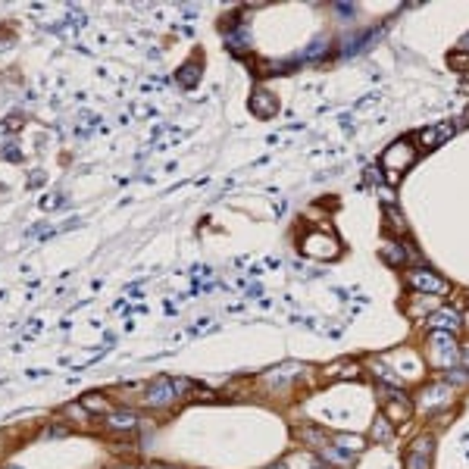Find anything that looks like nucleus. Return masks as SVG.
<instances>
[{
  "instance_id": "nucleus-1",
  "label": "nucleus",
  "mask_w": 469,
  "mask_h": 469,
  "mask_svg": "<svg viewBox=\"0 0 469 469\" xmlns=\"http://www.w3.org/2000/svg\"><path fill=\"white\" fill-rule=\"evenodd\" d=\"M413 163H416V154L410 141H395L382 154V169H385L388 182H397V176H404Z\"/></svg>"
},
{
  "instance_id": "nucleus-2",
  "label": "nucleus",
  "mask_w": 469,
  "mask_h": 469,
  "mask_svg": "<svg viewBox=\"0 0 469 469\" xmlns=\"http://www.w3.org/2000/svg\"><path fill=\"white\" fill-rule=\"evenodd\" d=\"M426 351H428V363L438 366V369H448V366H454V363L460 360L457 344H454V335H444V332H432Z\"/></svg>"
},
{
  "instance_id": "nucleus-3",
  "label": "nucleus",
  "mask_w": 469,
  "mask_h": 469,
  "mask_svg": "<svg viewBox=\"0 0 469 469\" xmlns=\"http://www.w3.org/2000/svg\"><path fill=\"white\" fill-rule=\"evenodd\" d=\"M450 401H454V385L441 379V382H432V385L422 388L413 407H419V413H432V410H444Z\"/></svg>"
},
{
  "instance_id": "nucleus-4",
  "label": "nucleus",
  "mask_w": 469,
  "mask_h": 469,
  "mask_svg": "<svg viewBox=\"0 0 469 469\" xmlns=\"http://www.w3.org/2000/svg\"><path fill=\"white\" fill-rule=\"evenodd\" d=\"M176 401H178L176 382L166 379V375L150 382V385L144 388V397H141V404H147V407H172Z\"/></svg>"
},
{
  "instance_id": "nucleus-5",
  "label": "nucleus",
  "mask_w": 469,
  "mask_h": 469,
  "mask_svg": "<svg viewBox=\"0 0 469 469\" xmlns=\"http://www.w3.org/2000/svg\"><path fill=\"white\" fill-rule=\"evenodd\" d=\"M410 285L416 288L419 294H448V282L438 275V272L426 269V266H416V269H410Z\"/></svg>"
},
{
  "instance_id": "nucleus-6",
  "label": "nucleus",
  "mask_w": 469,
  "mask_h": 469,
  "mask_svg": "<svg viewBox=\"0 0 469 469\" xmlns=\"http://www.w3.org/2000/svg\"><path fill=\"white\" fill-rule=\"evenodd\" d=\"M300 251L306 253V257H322V260H332L335 253H338V241L332 238V235H326V231H310L304 238V244H300Z\"/></svg>"
},
{
  "instance_id": "nucleus-7",
  "label": "nucleus",
  "mask_w": 469,
  "mask_h": 469,
  "mask_svg": "<svg viewBox=\"0 0 469 469\" xmlns=\"http://www.w3.org/2000/svg\"><path fill=\"white\" fill-rule=\"evenodd\" d=\"M103 428H107V432H116V435L135 432L138 428V413H132V410H110V413L103 416Z\"/></svg>"
},
{
  "instance_id": "nucleus-8",
  "label": "nucleus",
  "mask_w": 469,
  "mask_h": 469,
  "mask_svg": "<svg viewBox=\"0 0 469 469\" xmlns=\"http://www.w3.org/2000/svg\"><path fill=\"white\" fill-rule=\"evenodd\" d=\"M428 329H435V332H444V335H454L460 329V313L450 310V306H438L432 316H428Z\"/></svg>"
},
{
  "instance_id": "nucleus-9",
  "label": "nucleus",
  "mask_w": 469,
  "mask_h": 469,
  "mask_svg": "<svg viewBox=\"0 0 469 469\" xmlns=\"http://www.w3.org/2000/svg\"><path fill=\"white\" fill-rule=\"evenodd\" d=\"M454 123H441V125H432V129H422L419 132V147L426 150H435L438 144H444L450 135H454Z\"/></svg>"
},
{
  "instance_id": "nucleus-10",
  "label": "nucleus",
  "mask_w": 469,
  "mask_h": 469,
  "mask_svg": "<svg viewBox=\"0 0 469 469\" xmlns=\"http://www.w3.org/2000/svg\"><path fill=\"white\" fill-rule=\"evenodd\" d=\"M316 457H320V463H322L326 469H351V466H354V460H357V457H351V454H344V450H338L335 444H326V448H322Z\"/></svg>"
},
{
  "instance_id": "nucleus-11",
  "label": "nucleus",
  "mask_w": 469,
  "mask_h": 469,
  "mask_svg": "<svg viewBox=\"0 0 469 469\" xmlns=\"http://www.w3.org/2000/svg\"><path fill=\"white\" fill-rule=\"evenodd\" d=\"M298 438L304 444H310V448H316V454H320L326 444H332V438L322 432V428H313V426H304V428H298Z\"/></svg>"
},
{
  "instance_id": "nucleus-12",
  "label": "nucleus",
  "mask_w": 469,
  "mask_h": 469,
  "mask_svg": "<svg viewBox=\"0 0 469 469\" xmlns=\"http://www.w3.org/2000/svg\"><path fill=\"white\" fill-rule=\"evenodd\" d=\"M251 110L257 116H272V113H275V97H272L266 88H257L251 94Z\"/></svg>"
},
{
  "instance_id": "nucleus-13",
  "label": "nucleus",
  "mask_w": 469,
  "mask_h": 469,
  "mask_svg": "<svg viewBox=\"0 0 469 469\" xmlns=\"http://www.w3.org/2000/svg\"><path fill=\"white\" fill-rule=\"evenodd\" d=\"M332 444L338 450H344V454L357 457L363 448H366V438H363V435H332Z\"/></svg>"
},
{
  "instance_id": "nucleus-14",
  "label": "nucleus",
  "mask_w": 469,
  "mask_h": 469,
  "mask_svg": "<svg viewBox=\"0 0 469 469\" xmlns=\"http://www.w3.org/2000/svg\"><path fill=\"white\" fill-rule=\"evenodd\" d=\"M382 253H385L388 263H395V266H404L413 260V251H410L407 244H401V241H395V244H385L382 247Z\"/></svg>"
},
{
  "instance_id": "nucleus-15",
  "label": "nucleus",
  "mask_w": 469,
  "mask_h": 469,
  "mask_svg": "<svg viewBox=\"0 0 469 469\" xmlns=\"http://www.w3.org/2000/svg\"><path fill=\"white\" fill-rule=\"evenodd\" d=\"M285 466L288 469H316V466H322V463H320V457L310 454V450H298V454H291L285 460Z\"/></svg>"
},
{
  "instance_id": "nucleus-16",
  "label": "nucleus",
  "mask_w": 469,
  "mask_h": 469,
  "mask_svg": "<svg viewBox=\"0 0 469 469\" xmlns=\"http://www.w3.org/2000/svg\"><path fill=\"white\" fill-rule=\"evenodd\" d=\"M369 438H373V441H379V444H385V441H391V438H395V428H391V422H388L385 416H375L373 428H369Z\"/></svg>"
},
{
  "instance_id": "nucleus-17",
  "label": "nucleus",
  "mask_w": 469,
  "mask_h": 469,
  "mask_svg": "<svg viewBox=\"0 0 469 469\" xmlns=\"http://www.w3.org/2000/svg\"><path fill=\"white\" fill-rule=\"evenodd\" d=\"M79 404H82V407L88 410V413H101V416L110 413V404H107V397H103L101 391H91V395H85Z\"/></svg>"
},
{
  "instance_id": "nucleus-18",
  "label": "nucleus",
  "mask_w": 469,
  "mask_h": 469,
  "mask_svg": "<svg viewBox=\"0 0 469 469\" xmlns=\"http://www.w3.org/2000/svg\"><path fill=\"white\" fill-rule=\"evenodd\" d=\"M407 469H432V454H416V450H407Z\"/></svg>"
},
{
  "instance_id": "nucleus-19",
  "label": "nucleus",
  "mask_w": 469,
  "mask_h": 469,
  "mask_svg": "<svg viewBox=\"0 0 469 469\" xmlns=\"http://www.w3.org/2000/svg\"><path fill=\"white\" fill-rule=\"evenodd\" d=\"M66 416H69L72 422H79V426H88V422H91V413L82 407V404H72V407L66 410Z\"/></svg>"
},
{
  "instance_id": "nucleus-20",
  "label": "nucleus",
  "mask_w": 469,
  "mask_h": 469,
  "mask_svg": "<svg viewBox=\"0 0 469 469\" xmlns=\"http://www.w3.org/2000/svg\"><path fill=\"white\" fill-rule=\"evenodd\" d=\"M198 72H200V69H198V66H191V63H188V66H185L182 72H178V79H182V85H191V82H198Z\"/></svg>"
},
{
  "instance_id": "nucleus-21",
  "label": "nucleus",
  "mask_w": 469,
  "mask_h": 469,
  "mask_svg": "<svg viewBox=\"0 0 469 469\" xmlns=\"http://www.w3.org/2000/svg\"><path fill=\"white\" fill-rule=\"evenodd\" d=\"M460 363L469 369V347H463V351H460Z\"/></svg>"
},
{
  "instance_id": "nucleus-22",
  "label": "nucleus",
  "mask_w": 469,
  "mask_h": 469,
  "mask_svg": "<svg viewBox=\"0 0 469 469\" xmlns=\"http://www.w3.org/2000/svg\"><path fill=\"white\" fill-rule=\"evenodd\" d=\"M366 178H369V182H382V178H379V169H366Z\"/></svg>"
},
{
  "instance_id": "nucleus-23",
  "label": "nucleus",
  "mask_w": 469,
  "mask_h": 469,
  "mask_svg": "<svg viewBox=\"0 0 469 469\" xmlns=\"http://www.w3.org/2000/svg\"><path fill=\"white\" fill-rule=\"evenodd\" d=\"M150 469H178V466H166V463H156V466H150Z\"/></svg>"
},
{
  "instance_id": "nucleus-24",
  "label": "nucleus",
  "mask_w": 469,
  "mask_h": 469,
  "mask_svg": "<svg viewBox=\"0 0 469 469\" xmlns=\"http://www.w3.org/2000/svg\"><path fill=\"white\" fill-rule=\"evenodd\" d=\"M460 50H469V34H466V38H463V41H460Z\"/></svg>"
},
{
  "instance_id": "nucleus-25",
  "label": "nucleus",
  "mask_w": 469,
  "mask_h": 469,
  "mask_svg": "<svg viewBox=\"0 0 469 469\" xmlns=\"http://www.w3.org/2000/svg\"><path fill=\"white\" fill-rule=\"evenodd\" d=\"M269 469H288V466H285V463H275V466H269Z\"/></svg>"
},
{
  "instance_id": "nucleus-26",
  "label": "nucleus",
  "mask_w": 469,
  "mask_h": 469,
  "mask_svg": "<svg viewBox=\"0 0 469 469\" xmlns=\"http://www.w3.org/2000/svg\"><path fill=\"white\" fill-rule=\"evenodd\" d=\"M316 469H326V466H316Z\"/></svg>"
},
{
  "instance_id": "nucleus-27",
  "label": "nucleus",
  "mask_w": 469,
  "mask_h": 469,
  "mask_svg": "<svg viewBox=\"0 0 469 469\" xmlns=\"http://www.w3.org/2000/svg\"><path fill=\"white\" fill-rule=\"evenodd\" d=\"M119 469H129V466H119Z\"/></svg>"
},
{
  "instance_id": "nucleus-28",
  "label": "nucleus",
  "mask_w": 469,
  "mask_h": 469,
  "mask_svg": "<svg viewBox=\"0 0 469 469\" xmlns=\"http://www.w3.org/2000/svg\"><path fill=\"white\" fill-rule=\"evenodd\" d=\"M7 469H16V466H7Z\"/></svg>"
}]
</instances>
